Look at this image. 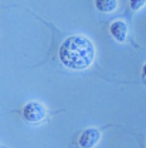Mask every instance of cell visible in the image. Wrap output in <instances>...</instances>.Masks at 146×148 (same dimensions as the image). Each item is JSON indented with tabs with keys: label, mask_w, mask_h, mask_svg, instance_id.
Returning <instances> with one entry per match:
<instances>
[{
	"label": "cell",
	"mask_w": 146,
	"mask_h": 148,
	"mask_svg": "<svg viewBox=\"0 0 146 148\" xmlns=\"http://www.w3.org/2000/svg\"><path fill=\"white\" fill-rule=\"evenodd\" d=\"M95 57V49L91 40L82 36H73L64 40L60 47L61 63L73 70H84L91 66Z\"/></svg>",
	"instance_id": "1"
},
{
	"label": "cell",
	"mask_w": 146,
	"mask_h": 148,
	"mask_svg": "<svg viewBox=\"0 0 146 148\" xmlns=\"http://www.w3.org/2000/svg\"><path fill=\"white\" fill-rule=\"evenodd\" d=\"M23 115H24L26 121H29L31 124H37V123H41L47 117V110H45V107L41 103L30 101V103H27L24 106Z\"/></svg>",
	"instance_id": "2"
},
{
	"label": "cell",
	"mask_w": 146,
	"mask_h": 148,
	"mask_svg": "<svg viewBox=\"0 0 146 148\" xmlns=\"http://www.w3.org/2000/svg\"><path fill=\"white\" fill-rule=\"evenodd\" d=\"M99 138H101V132H99L98 130L96 128H88L81 134L78 144H79L81 148H94L96 144H98Z\"/></svg>",
	"instance_id": "3"
},
{
	"label": "cell",
	"mask_w": 146,
	"mask_h": 148,
	"mask_svg": "<svg viewBox=\"0 0 146 148\" xmlns=\"http://www.w3.org/2000/svg\"><path fill=\"white\" fill-rule=\"evenodd\" d=\"M111 34L115 37L118 41H125L126 36H128V26H126V23H124L121 20L112 23L111 24Z\"/></svg>",
	"instance_id": "4"
},
{
	"label": "cell",
	"mask_w": 146,
	"mask_h": 148,
	"mask_svg": "<svg viewBox=\"0 0 146 148\" xmlns=\"http://www.w3.org/2000/svg\"><path fill=\"white\" fill-rule=\"evenodd\" d=\"M95 4H96L98 10H101V12H104V13L113 12V10L116 9V6H118L116 0H96Z\"/></svg>",
	"instance_id": "5"
},
{
	"label": "cell",
	"mask_w": 146,
	"mask_h": 148,
	"mask_svg": "<svg viewBox=\"0 0 146 148\" xmlns=\"http://www.w3.org/2000/svg\"><path fill=\"white\" fill-rule=\"evenodd\" d=\"M146 0H130L129 1V4H130V7L133 9V10H139L142 6H145Z\"/></svg>",
	"instance_id": "6"
},
{
	"label": "cell",
	"mask_w": 146,
	"mask_h": 148,
	"mask_svg": "<svg viewBox=\"0 0 146 148\" xmlns=\"http://www.w3.org/2000/svg\"><path fill=\"white\" fill-rule=\"evenodd\" d=\"M143 75H145V78H146V64L143 66Z\"/></svg>",
	"instance_id": "7"
}]
</instances>
